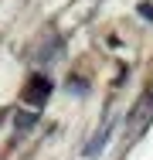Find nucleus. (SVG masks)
Returning <instances> with one entry per match:
<instances>
[{
    "mask_svg": "<svg viewBox=\"0 0 153 160\" xmlns=\"http://www.w3.org/2000/svg\"><path fill=\"white\" fill-rule=\"evenodd\" d=\"M68 89H72V92H78V96H85V92H89V89H85V82H82V78H78V82H75V78H72V82H68Z\"/></svg>",
    "mask_w": 153,
    "mask_h": 160,
    "instance_id": "3",
    "label": "nucleus"
},
{
    "mask_svg": "<svg viewBox=\"0 0 153 160\" xmlns=\"http://www.w3.org/2000/svg\"><path fill=\"white\" fill-rule=\"evenodd\" d=\"M140 14H143V17H146V21H153V10H150V7H146V3H143V7H140Z\"/></svg>",
    "mask_w": 153,
    "mask_h": 160,
    "instance_id": "5",
    "label": "nucleus"
},
{
    "mask_svg": "<svg viewBox=\"0 0 153 160\" xmlns=\"http://www.w3.org/2000/svg\"><path fill=\"white\" fill-rule=\"evenodd\" d=\"M48 96H51V78L34 75V78L27 82V89H24V102H31V106H44Z\"/></svg>",
    "mask_w": 153,
    "mask_h": 160,
    "instance_id": "1",
    "label": "nucleus"
},
{
    "mask_svg": "<svg viewBox=\"0 0 153 160\" xmlns=\"http://www.w3.org/2000/svg\"><path fill=\"white\" fill-rule=\"evenodd\" d=\"M109 136H112V126H106V129H102V133L92 140L89 147H85V153H89V157H95V153H99V147H106V143H109Z\"/></svg>",
    "mask_w": 153,
    "mask_h": 160,
    "instance_id": "2",
    "label": "nucleus"
},
{
    "mask_svg": "<svg viewBox=\"0 0 153 160\" xmlns=\"http://www.w3.org/2000/svg\"><path fill=\"white\" fill-rule=\"evenodd\" d=\"M37 119V112H27V116H17V126H31Z\"/></svg>",
    "mask_w": 153,
    "mask_h": 160,
    "instance_id": "4",
    "label": "nucleus"
}]
</instances>
